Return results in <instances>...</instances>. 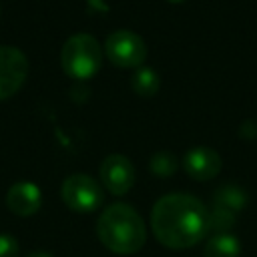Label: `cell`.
Returning a JSON list of instances; mask_svg holds the SVG:
<instances>
[{
  "mask_svg": "<svg viewBox=\"0 0 257 257\" xmlns=\"http://www.w3.org/2000/svg\"><path fill=\"white\" fill-rule=\"evenodd\" d=\"M42 205V193L32 181H18L6 193V207L16 217H30Z\"/></svg>",
  "mask_w": 257,
  "mask_h": 257,
  "instance_id": "8",
  "label": "cell"
},
{
  "mask_svg": "<svg viewBox=\"0 0 257 257\" xmlns=\"http://www.w3.org/2000/svg\"><path fill=\"white\" fill-rule=\"evenodd\" d=\"M131 86L139 96H153V94H157V90L161 86V78L155 68L139 66L131 74Z\"/></svg>",
  "mask_w": 257,
  "mask_h": 257,
  "instance_id": "11",
  "label": "cell"
},
{
  "mask_svg": "<svg viewBox=\"0 0 257 257\" xmlns=\"http://www.w3.org/2000/svg\"><path fill=\"white\" fill-rule=\"evenodd\" d=\"M100 60H102L100 44L96 42L94 36L84 32L70 36L60 52L62 70L76 80H86L94 76L100 68Z\"/></svg>",
  "mask_w": 257,
  "mask_h": 257,
  "instance_id": "3",
  "label": "cell"
},
{
  "mask_svg": "<svg viewBox=\"0 0 257 257\" xmlns=\"http://www.w3.org/2000/svg\"><path fill=\"white\" fill-rule=\"evenodd\" d=\"M151 227L165 247L187 249L203 241L211 229L207 207L193 195L171 193L161 197L151 213Z\"/></svg>",
  "mask_w": 257,
  "mask_h": 257,
  "instance_id": "1",
  "label": "cell"
},
{
  "mask_svg": "<svg viewBox=\"0 0 257 257\" xmlns=\"http://www.w3.org/2000/svg\"><path fill=\"white\" fill-rule=\"evenodd\" d=\"M20 247L12 235L0 233V257H18Z\"/></svg>",
  "mask_w": 257,
  "mask_h": 257,
  "instance_id": "15",
  "label": "cell"
},
{
  "mask_svg": "<svg viewBox=\"0 0 257 257\" xmlns=\"http://www.w3.org/2000/svg\"><path fill=\"white\" fill-rule=\"evenodd\" d=\"M104 52L108 60L118 68H139L147 58L145 40L131 30H116L108 34Z\"/></svg>",
  "mask_w": 257,
  "mask_h": 257,
  "instance_id": "5",
  "label": "cell"
},
{
  "mask_svg": "<svg viewBox=\"0 0 257 257\" xmlns=\"http://www.w3.org/2000/svg\"><path fill=\"white\" fill-rule=\"evenodd\" d=\"M60 197L64 205L76 213H90L98 209L104 201L102 187L88 175L74 173L64 179L60 187Z\"/></svg>",
  "mask_w": 257,
  "mask_h": 257,
  "instance_id": "4",
  "label": "cell"
},
{
  "mask_svg": "<svg viewBox=\"0 0 257 257\" xmlns=\"http://www.w3.org/2000/svg\"><path fill=\"white\" fill-rule=\"evenodd\" d=\"M28 74V60L16 46H0V100L18 92Z\"/></svg>",
  "mask_w": 257,
  "mask_h": 257,
  "instance_id": "6",
  "label": "cell"
},
{
  "mask_svg": "<svg viewBox=\"0 0 257 257\" xmlns=\"http://www.w3.org/2000/svg\"><path fill=\"white\" fill-rule=\"evenodd\" d=\"M169 2H181V0H169Z\"/></svg>",
  "mask_w": 257,
  "mask_h": 257,
  "instance_id": "17",
  "label": "cell"
},
{
  "mask_svg": "<svg viewBox=\"0 0 257 257\" xmlns=\"http://www.w3.org/2000/svg\"><path fill=\"white\" fill-rule=\"evenodd\" d=\"M183 167L189 177L197 181H209L219 175L221 171V157L215 149L209 147H195L187 151L183 159Z\"/></svg>",
  "mask_w": 257,
  "mask_h": 257,
  "instance_id": "9",
  "label": "cell"
},
{
  "mask_svg": "<svg viewBox=\"0 0 257 257\" xmlns=\"http://www.w3.org/2000/svg\"><path fill=\"white\" fill-rule=\"evenodd\" d=\"M245 203H247L245 193L235 185H227V187L219 189L217 195H215V207H221V209H227V211H233V213L243 209Z\"/></svg>",
  "mask_w": 257,
  "mask_h": 257,
  "instance_id": "12",
  "label": "cell"
},
{
  "mask_svg": "<svg viewBox=\"0 0 257 257\" xmlns=\"http://www.w3.org/2000/svg\"><path fill=\"white\" fill-rule=\"evenodd\" d=\"M149 167H151V173L157 177H171L177 171V159L169 151H159L151 157Z\"/></svg>",
  "mask_w": 257,
  "mask_h": 257,
  "instance_id": "13",
  "label": "cell"
},
{
  "mask_svg": "<svg viewBox=\"0 0 257 257\" xmlns=\"http://www.w3.org/2000/svg\"><path fill=\"white\" fill-rule=\"evenodd\" d=\"M209 223H211V229L215 233H229V229L235 223V213L221 209V207H215L213 213L209 215Z\"/></svg>",
  "mask_w": 257,
  "mask_h": 257,
  "instance_id": "14",
  "label": "cell"
},
{
  "mask_svg": "<svg viewBox=\"0 0 257 257\" xmlns=\"http://www.w3.org/2000/svg\"><path fill=\"white\" fill-rule=\"evenodd\" d=\"M241 243L231 233H215L205 249V257H239Z\"/></svg>",
  "mask_w": 257,
  "mask_h": 257,
  "instance_id": "10",
  "label": "cell"
},
{
  "mask_svg": "<svg viewBox=\"0 0 257 257\" xmlns=\"http://www.w3.org/2000/svg\"><path fill=\"white\" fill-rule=\"evenodd\" d=\"M96 235L108 251L120 255L137 253L147 241L141 215L124 203H112L102 211L96 221Z\"/></svg>",
  "mask_w": 257,
  "mask_h": 257,
  "instance_id": "2",
  "label": "cell"
},
{
  "mask_svg": "<svg viewBox=\"0 0 257 257\" xmlns=\"http://www.w3.org/2000/svg\"><path fill=\"white\" fill-rule=\"evenodd\" d=\"M100 183L112 195H124L135 185V167L124 155H108L98 169Z\"/></svg>",
  "mask_w": 257,
  "mask_h": 257,
  "instance_id": "7",
  "label": "cell"
},
{
  "mask_svg": "<svg viewBox=\"0 0 257 257\" xmlns=\"http://www.w3.org/2000/svg\"><path fill=\"white\" fill-rule=\"evenodd\" d=\"M26 257H52V255L50 253H44V251H34V253H30Z\"/></svg>",
  "mask_w": 257,
  "mask_h": 257,
  "instance_id": "16",
  "label": "cell"
}]
</instances>
